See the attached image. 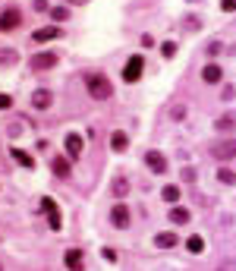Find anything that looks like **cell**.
<instances>
[{"label":"cell","mask_w":236,"mask_h":271,"mask_svg":"<svg viewBox=\"0 0 236 271\" xmlns=\"http://www.w3.org/2000/svg\"><path fill=\"white\" fill-rule=\"evenodd\" d=\"M85 86H88V95L95 101H107L114 95V86H111V79H107L104 73H88L85 76Z\"/></svg>","instance_id":"cell-1"},{"label":"cell","mask_w":236,"mask_h":271,"mask_svg":"<svg viewBox=\"0 0 236 271\" xmlns=\"http://www.w3.org/2000/svg\"><path fill=\"white\" fill-rule=\"evenodd\" d=\"M57 63H60V54H57V50H44V54H32V60H29V66H32L35 73L54 70Z\"/></svg>","instance_id":"cell-2"},{"label":"cell","mask_w":236,"mask_h":271,"mask_svg":"<svg viewBox=\"0 0 236 271\" xmlns=\"http://www.w3.org/2000/svg\"><path fill=\"white\" fill-rule=\"evenodd\" d=\"M211 158H217V161L236 158V139H221V142H214V145H211Z\"/></svg>","instance_id":"cell-3"},{"label":"cell","mask_w":236,"mask_h":271,"mask_svg":"<svg viewBox=\"0 0 236 271\" xmlns=\"http://www.w3.org/2000/svg\"><path fill=\"white\" fill-rule=\"evenodd\" d=\"M142 70H145V60L142 57H129L126 66H123V82H136L142 76Z\"/></svg>","instance_id":"cell-4"},{"label":"cell","mask_w":236,"mask_h":271,"mask_svg":"<svg viewBox=\"0 0 236 271\" xmlns=\"http://www.w3.org/2000/svg\"><path fill=\"white\" fill-rule=\"evenodd\" d=\"M19 22H22V13L19 10H3L0 13V32H10V29H19Z\"/></svg>","instance_id":"cell-5"},{"label":"cell","mask_w":236,"mask_h":271,"mask_svg":"<svg viewBox=\"0 0 236 271\" xmlns=\"http://www.w3.org/2000/svg\"><path fill=\"white\" fill-rule=\"evenodd\" d=\"M111 221H114V227L117 230H126V227H129V208L123 205H114V211H111Z\"/></svg>","instance_id":"cell-6"},{"label":"cell","mask_w":236,"mask_h":271,"mask_svg":"<svg viewBox=\"0 0 236 271\" xmlns=\"http://www.w3.org/2000/svg\"><path fill=\"white\" fill-rule=\"evenodd\" d=\"M145 164H148L155 174H164V171H167V158L161 155V151H148V155H145Z\"/></svg>","instance_id":"cell-7"},{"label":"cell","mask_w":236,"mask_h":271,"mask_svg":"<svg viewBox=\"0 0 236 271\" xmlns=\"http://www.w3.org/2000/svg\"><path fill=\"white\" fill-rule=\"evenodd\" d=\"M50 104H54V95H50L47 89H38L35 95H32V107H38V111H47Z\"/></svg>","instance_id":"cell-8"},{"label":"cell","mask_w":236,"mask_h":271,"mask_svg":"<svg viewBox=\"0 0 236 271\" xmlns=\"http://www.w3.org/2000/svg\"><path fill=\"white\" fill-rule=\"evenodd\" d=\"M66 155H70V158H79V155H82V136H79V133H70V136H66Z\"/></svg>","instance_id":"cell-9"},{"label":"cell","mask_w":236,"mask_h":271,"mask_svg":"<svg viewBox=\"0 0 236 271\" xmlns=\"http://www.w3.org/2000/svg\"><path fill=\"white\" fill-rule=\"evenodd\" d=\"M201 79H205V82H208V86H214V82H221V79H224V73H221V66H217V63H208V66H205V70H201Z\"/></svg>","instance_id":"cell-10"},{"label":"cell","mask_w":236,"mask_h":271,"mask_svg":"<svg viewBox=\"0 0 236 271\" xmlns=\"http://www.w3.org/2000/svg\"><path fill=\"white\" fill-rule=\"evenodd\" d=\"M54 38H60V29H57V25H44V29H38L35 35H32V41H54Z\"/></svg>","instance_id":"cell-11"},{"label":"cell","mask_w":236,"mask_h":271,"mask_svg":"<svg viewBox=\"0 0 236 271\" xmlns=\"http://www.w3.org/2000/svg\"><path fill=\"white\" fill-rule=\"evenodd\" d=\"M82 262H85L82 249H70V252H66V268H70V271H82Z\"/></svg>","instance_id":"cell-12"},{"label":"cell","mask_w":236,"mask_h":271,"mask_svg":"<svg viewBox=\"0 0 236 271\" xmlns=\"http://www.w3.org/2000/svg\"><path fill=\"white\" fill-rule=\"evenodd\" d=\"M50 171H54L57 177H70V171H73V167H70V158H60V155H57L54 161H50Z\"/></svg>","instance_id":"cell-13"},{"label":"cell","mask_w":236,"mask_h":271,"mask_svg":"<svg viewBox=\"0 0 236 271\" xmlns=\"http://www.w3.org/2000/svg\"><path fill=\"white\" fill-rule=\"evenodd\" d=\"M111 192H114L117 199L129 196V180H126V177H114V183H111Z\"/></svg>","instance_id":"cell-14"},{"label":"cell","mask_w":236,"mask_h":271,"mask_svg":"<svg viewBox=\"0 0 236 271\" xmlns=\"http://www.w3.org/2000/svg\"><path fill=\"white\" fill-rule=\"evenodd\" d=\"M10 155H13V161H16V164H22V167H35V158H32L29 155V151H22V148H10Z\"/></svg>","instance_id":"cell-15"},{"label":"cell","mask_w":236,"mask_h":271,"mask_svg":"<svg viewBox=\"0 0 236 271\" xmlns=\"http://www.w3.org/2000/svg\"><path fill=\"white\" fill-rule=\"evenodd\" d=\"M155 243H157L161 249H173L180 240H176V233H173V230H164V233H157V236H155Z\"/></svg>","instance_id":"cell-16"},{"label":"cell","mask_w":236,"mask_h":271,"mask_svg":"<svg viewBox=\"0 0 236 271\" xmlns=\"http://www.w3.org/2000/svg\"><path fill=\"white\" fill-rule=\"evenodd\" d=\"M111 148L114 151H126V148H129V136H126V133H114L111 136Z\"/></svg>","instance_id":"cell-17"},{"label":"cell","mask_w":236,"mask_h":271,"mask_svg":"<svg viewBox=\"0 0 236 271\" xmlns=\"http://www.w3.org/2000/svg\"><path fill=\"white\" fill-rule=\"evenodd\" d=\"M16 60H19V54L13 47H0V66H13Z\"/></svg>","instance_id":"cell-18"},{"label":"cell","mask_w":236,"mask_h":271,"mask_svg":"<svg viewBox=\"0 0 236 271\" xmlns=\"http://www.w3.org/2000/svg\"><path fill=\"white\" fill-rule=\"evenodd\" d=\"M189 218H192L189 208H170V221H173V224H186Z\"/></svg>","instance_id":"cell-19"},{"label":"cell","mask_w":236,"mask_h":271,"mask_svg":"<svg viewBox=\"0 0 236 271\" xmlns=\"http://www.w3.org/2000/svg\"><path fill=\"white\" fill-rule=\"evenodd\" d=\"M233 126H236V114H224L221 120H217V130H221V133H230Z\"/></svg>","instance_id":"cell-20"},{"label":"cell","mask_w":236,"mask_h":271,"mask_svg":"<svg viewBox=\"0 0 236 271\" xmlns=\"http://www.w3.org/2000/svg\"><path fill=\"white\" fill-rule=\"evenodd\" d=\"M217 180H221L224 186H233V183H236V171H230V167H221V171H217Z\"/></svg>","instance_id":"cell-21"},{"label":"cell","mask_w":236,"mask_h":271,"mask_svg":"<svg viewBox=\"0 0 236 271\" xmlns=\"http://www.w3.org/2000/svg\"><path fill=\"white\" fill-rule=\"evenodd\" d=\"M186 249L192 252V256H198V252L205 249V243H201V236H189V240H186Z\"/></svg>","instance_id":"cell-22"},{"label":"cell","mask_w":236,"mask_h":271,"mask_svg":"<svg viewBox=\"0 0 236 271\" xmlns=\"http://www.w3.org/2000/svg\"><path fill=\"white\" fill-rule=\"evenodd\" d=\"M161 199H164V202H170V205H173V202L180 199V189H176V186H164V189H161Z\"/></svg>","instance_id":"cell-23"},{"label":"cell","mask_w":236,"mask_h":271,"mask_svg":"<svg viewBox=\"0 0 236 271\" xmlns=\"http://www.w3.org/2000/svg\"><path fill=\"white\" fill-rule=\"evenodd\" d=\"M47 224H50V230H60V227H63L60 211H50V215H47Z\"/></svg>","instance_id":"cell-24"},{"label":"cell","mask_w":236,"mask_h":271,"mask_svg":"<svg viewBox=\"0 0 236 271\" xmlns=\"http://www.w3.org/2000/svg\"><path fill=\"white\" fill-rule=\"evenodd\" d=\"M50 16H54V19H70V10H66V6H54Z\"/></svg>","instance_id":"cell-25"},{"label":"cell","mask_w":236,"mask_h":271,"mask_svg":"<svg viewBox=\"0 0 236 271\" xmlns=\"http://www.w3.org/2000/svg\"><path fill=\"white\" fill-rule=\"evenodd\" d=\"M41 211H44V215L57 211V202H54V199H41Z\"/></svg>","instance_id":"cell-26"},{"label":"cell","mask_w":236,"mask_h":271,"mask_svg":"<svg viewBox=\"0 0 236 271\" xmlns=\"http://www.w3.org/2000/svg\"><path fill=\"white\" fill-rule=\"evenodd\" d=\"M161 54H164V57H173V54H176V45H173V41H164Z\"/></svg>","instance_id":"cell-27"},{"label":"cell","mask_w":236,"mask_h":271,"mask_svg":"<svg viewBox=\"0 0 236 271\" xmlns=\"http://www.w3.org/2000/svg\"><path fill=\"white\" fill-rule=\"evenodd\" d=\"M6 107H13V95H3V91H0V111H6Z\"/></svg>","instance_id":"cell-28"},{"label":"cell","mask_w":236,"mask_h":271,"mask_svg":"<svg viewBox=\"0 0 236 271\" xmlns=\"http://www.w3.org/2000/svg\"><path fill=\"white\" fill-rule=\"evenodd\" d=\"M180 177H183L186 183H192V180H196V171H192V167H183V171H180Z\"/></svg>","instance_id":"cell-29"},{"label":"cell","mask_w":236,"mask_h":271,"mask_svg":"<svg viewBox=\"0 0 236 271\" xmlns=\"http://www.w3.org/2000/svg\"><path fill=\"white\" fill-rule=\"evenodd\" d=\"M221 98H224V101H233V98H236V89H233V86H224V95H221Z\"/></svg>","instance_id":"cell-30"},{"label":"cell","mask_w":236,"mask_h":271,"mask_svg":"<svg viewBox=\"0 0 236 271\" xmlns=\"http://www.w3.org/2000/svg\"><path fill=\"white\" fill-rule=\"evenodd\" d=\"M221 10L224 13H233L236 10V0H221Z\"/></svg>","instance_id":"cell-31"},{"label":"cell","mask_w":236,"mask_h":271,"mask_svg":"<svg viewBox=\"0 0 236 271\" xmlns=\"http://www.w3.org/2000/svg\"><path fill=\"white\" fill-rule=\"evenodd\" d=\"M217 271H236V259H230V262H224V265L217 268Z\"/></svg>","instance_id":"cell-32"},{"label":"cell","mask_w":236,"mask_h":271,"mask_svg":"<svg viewBox=\"0 0 236 271\" xmlns=\"http://www.w3.org/2000/svg\"><path fill=\"white\" fill-rule=\"evenodd\" d=\"M208 54H221V41H211V45H208Z\"/></svg>","instance_id":"cell-33"},{"label":"cell","mask_w":236,"mask_h":271,"mask_svg":"<svg viewBox=\"0 0 236 271\" xmlns=\"http://www.w3.org/2000/svg\"><path fill=\"white\" fill-rule=\"evenodd\" d=\"M101 256H104L107 262H117V252H114V249H104V252H101Z\"/></svg>","instance_id":"cell-34"},{"label":"cell","mask_w":236,"mask_h":271,"mask_svg":"<svg viewBox=\"0 0 236 271\" xmlns=\"http://www.w3.org/2000/svg\"><path fill=\"white\" fill-rule=\"evenodd\" d=\"M70 3H85V0H70Z\"/></svg>","instance_id":"cell-35"},{"label":"cell","mask_w":236,"mask_h":271,"mask_svg":"<svg viewBox=\"0 0 236 271\" xmlns=\"http://www.w3.org/2000/svg\"><path fill=\"white\" fill-rule=\"evenodd\" d=\"M0 271H3V268H0Z\"/></svg>","instance_id":"cell-36"}]
</instances>
